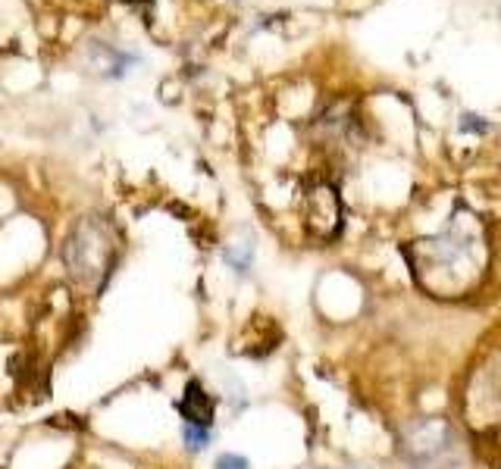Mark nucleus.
Wrapping results in <instances>:
<instances>
[{
  "mask_svg": "<svg viewBox=\"0 0 501 469\" xmlns=\"http://www.w3.org/2000/svg\"><path fill=\"white\" fill-rule=\"evenodd\" d=\"M182 438H185V444L192 447V451H204L210 442V429H201V425H188L182 429Z\"/></svg>",
  "mask_w": 501,
  "mask_h": 469,
  "instance_id": "39448f33",
  "label": "nucleus"
},
{
  "mask_svg": "<svg viewBox=\"0 0 501 469\" xmlns=\"http://www.w3.org/2000/svg\"><path fill=\"white\" fill-rule=\"evenodd\" d=\"M216 469H251L248 460L238 457V454H223L220 460H216Z\"/></svg>",
  "mask_w": 501,
  "mask_h": 469,
  "instance_id": "423d86ee",
  "label": "nucleus"
},
{
  "mask_svg": "<svg viewBox=\"0 0 501 469\" xmlns=\"http://www.w3.org/2000/svg\"><path fill=\"white\" fill-rule=\"evenodd\" d=\"M423 254H426V269H433V273L451 269V273L457 275V288H464L474 279L470 269H476V260H474V247H470L467 241H457L451 238V234H446V238L426 241Z\"/></svg>",
  "mask_w": 501,
  "mask_h": 469,
  "instance_id": "7ed1b4c3",
  "label": "nucleus"
},
{
  "mask_svg": "<svg viewBox=\"0 0 501 469\" xmlns=\"http://www.w3.org/2000/svg\"><path fill=\"white\" fill-rule=\"evenodd\" d=\"M405 454L417 469H455L461 466V438L442 419H423L405 432Z\"/></svg>",
  "mask_w": 501,
  "mask_h": 469,
  "instance_id": "f03ea898",
  "label": "nucleus"
},
{
  "mask_svg": "<svg viewBox=\"0 0 501 469\" xmlns=\"http://www.w3.org/2000/svg\"><path fill=\"white\" fill-rule=\"evenodd\" d=\"M214 410L216 401L214 394H207L204 385L197 379H192L185 385V397L179 401V414L188 425H201V429H210L214 425Z\"/></svg>",
  "mask_w": 501,
  "mask_h": 469,
  "instance_id": "20e7f679",
  "label": "nucleus"
},
{
  "mask_svg": "<svg viewBox=\"0 0 501 469\" xmlns=\"http://www.w3.org/2000/svg\"><path fill=\"white\" fill-rule=\"evenodd\" d=\"M63 263L73 282L85 288H104L116 263V232L104 219H82L63 244Z\"/></svg>",
  "mask_w": 501,
  "mask_h": 469,
  "instance_id": "f257e3e1",
  "label": "nucleus"
}]
</instances>
